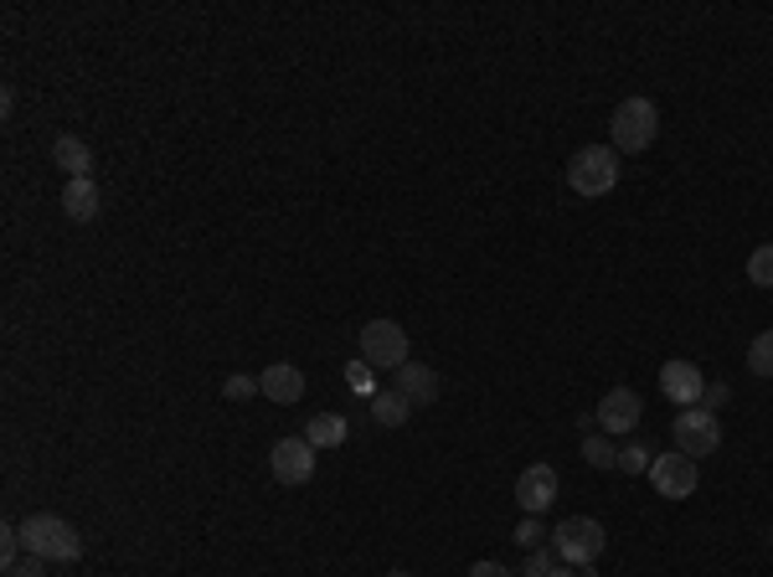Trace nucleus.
Listing matches in <instances>:
<instances>
[{
    "label": "nucleus",
    "instance_id": "1",
    "mask_svg": "<svg viewBox=\"0 0 773 577\" xmlns=\"http://www.w3.org/2000/svg\"><path fill=\"white\" fill-rule=\"evenodd\" d=\"M21 547H27L31 557H42V563H73L78 552H83V542H78V532L62 516L37 511V516L21 521Z\"/></svg>",
    "mask_w": 773,
    "mask_h": 577
},
{
    "label": "nucleus",
    "instance_id": "2",
    "mask_svg": "<svg viewBox=\"0 0 773 577\" xmlns=\"http://www.w3.org/2000/svg\"><path fill=\"white\" fill-rule=\"evenodd\" d=\"M655 134H660V109H655L650 99H625V104L614 109L609 140H614L619 155H640V150H650Z\"/></svg>",
    "mask_w": 773,
    "mask_h": 577
},
{
    "label": "nucleus",
    "instance_id": "3",
    "mask_svg": "<svg viewBox=\"0 0 773 577\" xmlns=\"http://www.w3.org/2000/svg\"><path fill=\"white\" fill-rule=\"evenodd\" d=\"M567 186L578 196H609L619 186V150L609 145H583L567 161Z\"/></svg>",
    "mask_w": 773,
    "mask_h": 577
},
{
    "label": "nucleus",
    "instance_id": "4",
    "mask_svg": "<svg viewBox=\"0 0 773 577\" xmlns=\"http://www.w3.org/2000/svg\"><path fill=\"white\" fill-rule=\"evenodd\" d=\"M604 547H609V532H604L594 516H567L563 526L552 532V552H557L567 567L598 563V552H604Z\"/></svg>",
    "mask_w": 773,
    "mask_h": 577
},
{
    "label": "nucleus",
    "instance_id": "5",
    "mask_svg": "<svg viewBox=\"0 0 773 577\" xmlns=\"http://www.w3.org/2000/svg\"><path fill=\"white\" fill-rule=\"evenodd\" d=\"M361 361L367 367H382V371H398L408 367L413 356H408V330L398 320H367L361 326Z\"/></svg>",
    "mask_w": 773,
    "mask_h": 577
},
{
    "label": "nucleus",
    "instance_id": "6",
    "mask_svg": "<svg viewBox=\"0 0 773 577\" xmlns=\"http://www.w3.org/2000/svg\"><path fill=\"white\" fill-rule=\"evenodd\" d=\"M670 433H676V449L691 454V460L722 449V423H717V413H707V408H686V413H676V429Z\"/></svg>",
    "mask_w": 773,
    "mask_h": 577
},
{
    "label": "nucleus",
    "instance_id": "7",
    "mask_svg": "<svg viewBox=\"0 0 773 577\" xmlns=\"http://www.w3.org/2000/svg\"><path fill=\"white\" fill-rule=\"evenodd\" d=\"M650 480H655V495H666V501H691L701 485V474H697V460L691 454H660V460L650 464Z\"/></svg>",
    "mask_w": 773,
    "mask_h": 577
},
{
    "label": "nucleus",
    "instance_id": "8",
    "mask_svg": "<svg viewBox=\"0 0 773 577\" xmlns=\"http://www.w3.org/2000/svg\"><path fill=\"white\" fill-rule=\"evenodd\" d=\"M268 470L279 485H310L315 474V444L310 439H279L274 454H268Z\"/></svg>",
    "mask_w": 773,
    "mask_h": 577
},
{
    "label": "nucleus",
    "instance_id": "9",
    "mask_svg": "<svg viewBox=\"0 0 773 577\" xmlns=\"http://www.w3.org/2000/svg\"><path fill=\"white\" fill-rule=\"evenodd\" d=\"M640 413H645V402L635 387H614V392H604V402H598V429L609 433H635L640 429Z\"/></svg>",
    "mask_w": 773,
    "mask_h": 577
},
{
    "label": "nucleus",
    "instance_id": "10",
    "mask_svg": "<svg viewBox=\"0 0 773 577\" xmlns=\"http://www.w3.org/2000/svg\"><path fill=\"white\" fill-rule=\"evenodd\" d=\"M660 392H666L676 408H701V392H707V377L691 361H666L660 367Z\"/></svg>",
    "mask_w": 773,
    "mask_h": 577
},
{
    "label": "nucleus",
    "instance_id": "11",
    "mask_svg": "<svg viewBox=\"0 0 773 577\" xmlns=\"http://www.w3.org/2000/svg\"><path fill=\"white\" fill-rule=\"evenodd\" d=\"M516 501H521L526 516H542V511L557 501V470H552V464H532V470H521Z\"/></svg>",
    "mask_w": 773,
    "mask_h": 577
},
{
    "label": "nucleus",
    "instance_id": "12",
    "mask_svg": "<svg viewBox=\"0 0 773 577\" xmlns=\"http://www.w3.org/2000/svg\"><path fill=\"white\" fill-rule=\"evenodd\" d=\"M258 387H264L268 402H284V408H289V402L305 398V371L289 367V361H274L268 371H258Z\"/></svg>",
    "mask_w": 773,
    "mask_h": 577
},
{
    "label": "nucleus",
    "instance_id": "13",
    "mask_svg": "<svg viewBox=\"0 0 773 577\" xmlns=\"http://www.w3.org/2000/svg\"><path fill=\"white\" fill-rule=\"evenodd\" d=\"M398 392L413 408H429L433 398H439V371L423 367V361H408V367H398Z\"/></svg>",
    "mask_w": 773,
    "mask_h": 577
},
{
    "label": "nucleus",
    "instance_id": "14",
    "mask_svg": "<svg viewBox=\"0 0 773 577\" xmlns=\"http://www.w3.org/2000/svg\"><path fill=\"white\" fill-rule=\"evenodd\" d=\"M62 212H68L73 223H93V217H99V186H93V176H78L62 186Z\"/></svg>",
    "mask_w": 773,
    "mask_h": 577
},
{
    "label": "nucleus",
    "instance_id": "15",
    "mask_svg": "<svg viewBox=\"0 0 773 577\" xmlns=\"http://www.w3.org/2000/svg\"><path fill=\"white\" fill-rule=\"evenodd\" d=\"M52 161L68 171V181H78V176H89L93 171V150L78 140V134H58V145H52Z\"/></svg>",
    "mask_w": 773,
    "mask_h": 577
},
{
    "label": "nucleus",
    "instance_id": "16",
    "mask_svg": "<svg viewBox=\"0 0 773 577\" xmlns=\"http://www.w3.org/2000/svg\"><path fill=\"white\" fill-rule=\"evenodd\" d=\"M305 439H310L315 449H341L346 444V418L341 413H315L310 423H305Z\"/></svg>",
    "mask_w": 773,
    "mask_h": 577
},
{
    "label": "nucleus",
    "instance_id": "17",
    "mask_svg": "<svg viewBox=\"0 0 773 577\" xmlns=\"http://www.w3.org/2000/svg\"><path fill=\"white\" fill-rule=\"evenodd\" d=\"M408 413H413V402L402 398L398 387H386V392H377V398H372V418L382 423V429H402Z\"/></svg>",
    "mask_w": 773,
    "mask_h": 577
},
{
    "label": "nucleus",
    "instance_id": "18",
    "mask_svg": "<svg viewBox=\"0 0 773 577\" xmlns=\"http://www.w3.org/2000/svg\"><path fill=\"white\" fill-rule=\"evenodd\" d=\"M583 460L594 464V470H619V449L609 444V433H588L583 439Z\"/></svg>",
    "mask_w": 773,
    "mask_h": 577
},
{
    "label": "nucleus",
    "instance_id": "19",
    "mask_svg": "<svg viewBox=\"0 0 773 577\" xmlns=\"http://www.w3.org/2000/svg\"><path fill=\"white\" fill-rule=\"evenodd\" d=\"M346 387H351V392H357V398H367V402H372L377 392H382V387H377V377H372V367H367V361H346Z\"/></svg>",
    "mask_w": 773,
    "mask_h": 577
},
{
    "label": "nucleus",
    "instance_id": "20",
    "mask_svg": "<svg viewBox=\"0 0 773 577\" xmlns=\"http://www.w3.org/2000/svg\"><path fill=\"white\" fill-rule=\"evenodd\" d=\"M748 279L759 284V289H773V243L753 248V258H748Z\"/></svg>",
    "mask_w": 773,
    "mask_h": 577
},
{
    "label": "nucleus",
    "instance_id": "21",
    "mask_svg": "<svg viewBox=\"0 0 773 577\" xmlns=\"http://www.w3.org/2000/svg\"><path fill=\"white\" fill-rule=\"evenodd\" d=\"M748 371H759V377H773V330H763L759 341L748 346Z\"/></svg>",
    "mask_w": 773,
    "mask_h": 577
},
{
    "label": "nucleus",
    "instance_id": "22",
    "mask_svg": "<svg viewBox=\"0 0 773 577\" xmlns=\"http://www.w3.org/2000/svg\"><path fill=\"white\" fill-rule=\"evenodd\" d=\"M552 567H557V552H547V547H536V552H526V567H521L516 577H547Z\"/></svg>",
    "mask_w": 773,
    "mask_h": 577
},
{
    "label": "nucleus",
    "instance_id": "23",
    "mask_svg": "<svg viewBox=\"0 0 773 577\" xmlns=\"http://www.w3.org/2000/svg\"><path fill=\"white\" fill-rule=\"evenodd\" d=\"M542 542H547V532H542V521H536V516H526V521H521V526H516V547H521V552H536V547H542Z\"/></svg>",
    "mask_w": 773,
    "mask_h": 577
},
{
    "label": "nucleus",
    "instance_id": "24",
    "mask_svg": "<svg viewBox=\"0 0 773 577\" xmlns=\"http://www.w3.org/2000/svg\"><path fill=\"white\" fill-rule=\"evenodd\" d=\"M650 449H640V444H629V449H619V470H625V474H645V470H650Z\"/></svg>",
    "mask_w": 773,
    "mask_h": 577
},
{
    "label": "nucleus",
    "instance_id": "25",
    "mask_svg": "<svg viewBox=\"0 0 773 577\" xmlns=\"http://www.w3.org/2000/svg\"><path fill=\"white\" fill-rule=\"evenodd\" d=\"M16 552H21V526H6V532H0V563H6V573L21 563Z\"/></svg>",
    "mask_w": 773,
    "mask_h": 577
},
{
    "label": "nucleus",
    "instance_id": "26",
    "mask_svg": "<svg viewBox=\"0 0 773 577\" xmlns=\"http://www.w3.org/2000/svg\"><path fill=\"white\" fill-rule=\"evenodd\" d=\"M223 392H227V398H233V402H248V398H254V392H264V387H258V377H227V382H223Z\"/></svg>",
    "mask_w": 773,
    "mask_h": 577
},
{
    "label": "nucleus",
    "instance_id": "27",
    "mask_svg": "<svg viewBox=\"0 0 773 577\" xmlns=\"http://www.w3.org/2000/svg\"><path fill=\"white\" fill-rule=\"evenodd\" d=\"M6 577H47V563H42V557H31V552H27V557H21V563H16Z\"/></svg>",
    "mask_w": 773,
    "mask_h": 577
},
{
    "label": "nucleus",
    "instance_id": "28",
    "mask_svg": "<svg viewBox=\"0 0 773 577\" xmlns=\"http://www.w3.org/2000/svg\"><path fill=\"white\" fill-rule=\"evenodd\" d=\"M722 402H728V387H722V382H712L707 392H701V408H707V413H717Z\"/></svg>",
    "mask_w": 773,
    "mask_h": 577
},
{
    "label": "nucleus",
    "instance_id": "29",
    "mask_svg": "<svg viewBox=\"0 0 773 577\" xmlns=\"http://www.w3.org/2000/svg\"><path fill=\"white\" fill-rule=\"evenodd\" d=\"M470 577H516V573L501 567V563H475V567H470Z\"/></svg>",
    "mask_w": 773,
    "mask_h": 577
},
{
    "label": "nucleus",
    "instance_id": "30",
    "mask_svg": "<svg viewBox=\"0 0 773 577\" xmlns=\"http://www.w3.org/2000/svg\"><path fill=\"white\" fill-rule=\"evenodd\" d=\"M547 577H578V573H573V567H567V563H563V567H552V573H547Z\"/></svg>",
    "mask_w": 773,
    "mask_h": 577
},
{
    "label": "nucleus",
    "instance_id": "31",
    "mask_svg": "<svg viewBox=\"0 0 773 577\" xmlns=\"http://www.w3.org/2000/svg\"><path fill=\"white\" fill-rule=\"evenodd\" d=\"M578 577H598V573H594V563H588V567H578Z\"/></svg>",
    "mask_w": 773,
    "mask_h": 577
},
{
    "label": "nucleus",
    "instance_id": "32",
    "mask_svg": "<svg viewBox=\"0 0 773 577\" xmlns=\"http://www.w3.org/2000/svg\"><path fill=\"white\" fill-rule=\"evenodd\" d=\"M386 577H408V573H386Z\"/></svg>",
    "mask_w": 773,
    "mask_h": 577
}]
</instances>
